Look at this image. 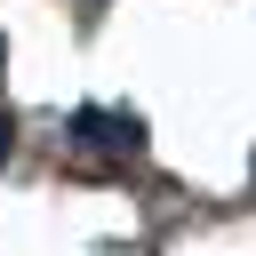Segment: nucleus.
Instances as JSON below:
<instances>
[{"mask_svg":"<svg viewBox=\"0 0 256 256\" xmlns=\"http://www.w3.org/2000/svg\"><path fill=\"white\" fill-rule=\"evenodd\" d=\"M64 144L72 152H120V160H136L144 152V120L120 104V112H104V104H80L72 120H64Z\"/></svg>","mask_w":256,"mask_h":256,"instance_id":"nucleus-1","label":"nucleus"},{"mask_svg":"<svg viewBox=\"0 0 256 256\" xmlns=\"http://www.w3.org/2000/svg\"><path fill=\"white\" fill-rule=\"evenodd\" d=\"M0 56H8V48H0Z\"/></svg>","mask_w":256,"mask_h":256,"instance_id":"nucleus-3","label":"nucleus"},{"mask_svg":"<svg viewBox=\"0 0 256 256\" xmlns=\"http://www.w3.org/2000/svg\"><path fill=\"white\" fill-rule=\"evenodd\" d=\"M16 160V112H0V168Z\"/></svg>","mask_w":256,"mask_h":256,"instance_id":"nucleus-2","label":"nucleus"}]
</instances>
